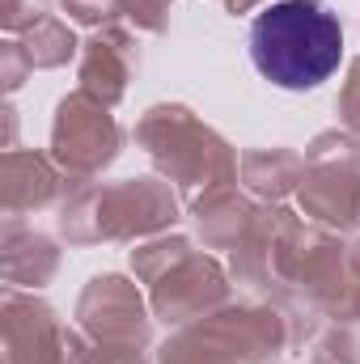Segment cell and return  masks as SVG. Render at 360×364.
I'll return each instance as SVG.
<instances>
[{
    "mask_svg": "<svg viewBox=\"0 0 360 364\" xmlns=\"http://www.w3.org/2000/svg\"><path fill=\"white\" fill-rule=\"evenodd\" d=\"M250 60L280 90H314L344 60V26L322 0H280L250 26Z\"/></svg>",
    "mask_w": 360,
    "mask_h": 364,
    "instance_id": "6da1fadb",
    "label": "cell"
}]
</instances>
